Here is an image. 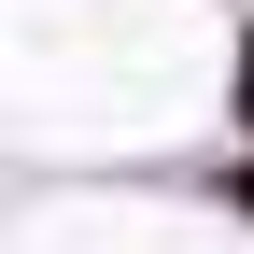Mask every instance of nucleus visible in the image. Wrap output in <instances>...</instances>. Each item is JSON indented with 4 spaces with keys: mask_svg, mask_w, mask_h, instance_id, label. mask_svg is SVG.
Segmentation results:
<instances>
[{
    "mask_svg": "<svg viewBox=\"0 0 254 254\" xmlns=\"http://www.w3.org/2000/svg\"><path fill=\"white\" fill-rule=\"evenodd\" d=\"M226 127L254 141V14H240V57H226Z\"/></svg>",
    "mask_w": 254,
    "mask_h": 254,
    "instance_id": "f257e3e1",
    "label": "nucleus"
}]
</instances>
